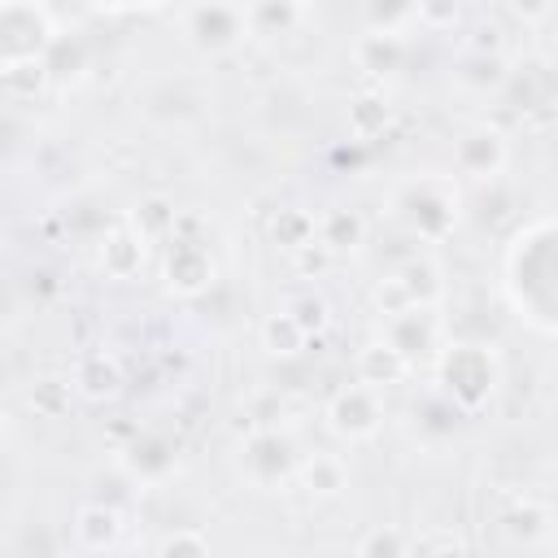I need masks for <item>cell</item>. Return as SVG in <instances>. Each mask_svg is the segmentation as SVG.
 Masks as SVG:
<instances>
[{"mask_svg":"<svg viewBox=\"0 0 558 558\" xmlns=\"http://www.w3.org/2000/svg\"><path fill=\"white\" fill-rule=\"evenodd\" d=\"M283 310H288V314H292V318H296V323H301V327H305L310 336L327 327V301H323V296H314V292H305V296L288 301Z\"/></svg>","mask_w":558,"mask_h":558,"instance_id":"obj_26","label":"cell"},{"mask_svg":"<svg viewBox=\"0 0 558 558\" xmlns=\"http://www.w3.org/2000/svg\"><path fill=\"white\" fill-rule=\"evenodd\" d=\"M209 279H214L209 253H205L196 240H179V235H174V244H170V253H166V283H170V292L196 296V292L209 288Z\"/></svg>","mask_w":558,"mask_h":558,"instance_id":"obj_7","label":"cell"},{"mask_svg":"<svg viewBox=\"0 0 558 558\" xmlns=\"http://www.w3.org/2000/svg\"><path fill=\"white\" fill-rule=\"evenodd\" d=\"M327 423H331V432L336 436H344V440H371L379 427H384V401H379V388H371V384H349V388H340L336 397H331V405H327Z\"/></svg>","mask_w":558,"mask_h":558,"instance_id":"obj_4","label":"cell"},{"mask_svg":"<svg viewBox=\"0 0 558 558\" xmlns=\"http://www.w3.org/2000/svg\"><path fill=\"white\" fill-rule=\"evenodd\" d=\"M157 554L170 558V554H209V536L205 532H192V527H179L170 536L157 541Z\"/></svg>","mask_w":558,"mask_h":558,"instance_id":"obj_28","label":"cell"},{"mask_svg":"<svg viewBox=\"0 0 558 558\" xmlns=\"http://www.w3.org/2000/svg\"><path fill=\"white\" fill-rule=\"evenodd\" d=\"M410 375V357L397 353L388 340L384 344H366L357 353V379L371 384V388H388V384H401Z\"/></svg>","mask_w":558,"mask_h":558,"instance_id":"obj_12","label":"cell"},{"mask_svg":"<svg viewBox=\"0 0 558 558\" xmlns=\"http://www.w3.org/2000/svg\"><path fill=\"white\" fill-rule=\"evenodd\" d=\"M174 209H170V201H161V196H148L140 209H135V231L144 235V240H161V235H174Z\"/></svg>","mask_w":558,"mask_h":558,"instance_id":"obj_21","label":"cell"},{"mask_svg":"<svg viewBox=\"0 0 558 558\" xmlns=\"http://www.w3.org/2000/svg\"><path fill=\"white\" fill-rule=\"evenodd\" d=\"M519 13H527V17H541L545 9H549V0H510Z\"/></svg>","mask_w":558,"mask_h":558,"instance_id":"obj_30","label":"cell"},{"mask_svg":"<svg viewBox=\"0 0 558 558\" xmlns=\"http://www.w3.org/2000/svg\"><path fill=\"white\" fill-rule=\"evenodd\" d=\"M301 17V0H253L244 9V26L253 35H283Z\"/></svg>","mask_w":558,"mask_h":558,"instance_id":"obj_16","label":"cell"},{"mask_svg":"<svg viewBox=\"0 0 558 558\" xmlns=\"http://www.w3.org/2000/svg\"><path fill=\"white\" fill-rule=\"evenodd\" d=\"M397 214L401 222L423 235V240H440L449 235V227L458 222V192L449 183H436V179H423V183H405L397 192Z\"/></svg>","mask_w":558,"mask_h":558,"instance_id":"obj_2","label":"cell"},{"mask_svg":"<svg viewBox=\"0 0 558 558\" xmlns=\"http://www.w3.org/2000/svg\"><path fill=\"white\" fill-rule=\"evenodd\" d=\"M371 301H375V310H379L384 318H392V314H401V310H410V305H414V296H410V288L401 283V275L379 279V283H375V292H371Z\"/></svg>","mask_w":558,"mask_h":558,"instance_id":"obj_23","label":"cell"},{"mask_svg":"<svg viewBox=\"0 0 558 558\" xmlns=\"http://www.w3.org/2000/svg\"><path fill=\"white\" fill-rule=\"evenodd\" d=\"M31 405H35L44 418H61L65 405H70V384H61V379H39V384L31 388Z\"/></svg>","mask_w":558,"mask_h":558,"instance_id":"obj_24","label":"cell"},{"mask_svg":"<svg viewBox=\"0 0 558 558\" xmlns=\"http://www.w3.org/2000/svg\"><path fill=\"white\" fill-rule=\"evenodd\" d=\"M292 466H296V458H292L288 436H279V432H253L248 436V445H244V475L253 484L275 488V484H283L292 475Z\"/></svg>","mask_w":558,"mask_h":558,"instance_id":"obj_6","label":"cell"},{"mask_svg":"<svg viewBox=\"0 0 558 558\" xmlns=\"http://www.w3.org/2000/svg\"><path fill=\"white\" fill-rule=\"evenodd\" d=\"M74 536L83 549H113L122 541V514L113 506H83L74 519Z\"/></svg>","mask_w":558,"mask_h":558,"instance_id":"obj_14","label":"cell"},{"mask_svg":"<svg viewBox=\"0 0 558 558\" xmlns=\"http://www.w3.org/2000/svg\"><path fill=\"white\" fill-rule=\"evenodd\" d=\"M144 235L135 227H118L105 235V248H100V266L109 279H135L144 270Z\"/></svg>","mask_w":558,"mask_h":558,"instance_id":"obj_9","label":"cell"},{"mask_svg":"<svg viewBox=\"0 0 558 558\" xmlns=\"http://www.w3.org/2000/svg\"><path fill=\"white\" fill-rule=\"evenodd\" d=\"M52 48V22L39 4L31 0H9L0 4V70L13 65H35Z\"/></svg>","mask_w":558,"mask_h":558,"instance_id":"obj_1","label":"cell"},{"mask_svg":"<svg viewBox=\"0 0 558 558\" xmlns=\"http://www.w3.org/2000/svg\"><path fill=\"white\" fill-rule=\"evenodd\" d=\"M70 388H74L78 397H87V401H113V397L122 392V366H118V357H109V353L83 357Z\"/></svg>","mask_w":558,"mask_h":558,"instance_id":"obj_10","label":"cell"},{"mask_svg":"<svg viewBox=\"0 0 558 558\" xmlns=\"http://www.w3.org/2000/svg\"><path fill=\"white\" fill-rule=\"evenodd\" d=\"M384 126H388V105L379 96H357L349 105V131L357 140H375V135H384Z\"/></svg>","mask_w":558,"mask_h":558,"instance_id":"obj_19","label":"cell"},{"mask_svg":"<svg viewBox=\"0 0 558 558\" xmlns=\"http://www.w3.org/2000/svg\"><path fill=\"white\" fill-rule=\"evenodd\" d=\"M131 466H135L140 475H166V471H170V453H166V445H157V440H135Z\"/></svg>","mask_w":558,"mask_h":558,"instance_id":"obj_27","label":"cell"},{"mask_svg":"<svg viewBox=\"0 0 558 558\" xmlns=\"http://www.w3.org/2000/svg\"><path fill=\"white\" fill-rule=\"evenodd\" d=\"M270 235L283 244V248H305V244H314V214H305V209H279V218H275V227H270Z\"/></svg>","mask_w":558,"mask_h":558,"instance_id":"obj_20","label":"cell"},{"mask_svg":"<svg viewBox=\"0 0 558 558\" xmlns=\"http://www.w3.org/2000/svg\"><path fill=\"white\" fill-rule=\"evenodd\" d=\"M432 336H436V327H432V310L427 305H410V310H401V314L388 318V344L397 353H405L410 362H414L418 349L432 344Z\"/></svg>","mask_w":558,"mask_h":558,"instance_id":"obj_11","label":"cell"},{"mask_svg":"<svg viewBox=\"0 0 558 558\" xmlns=\"http://www.w3.org/2000/svg\"><path fill=\"white\" fill-rule=\"evenodd\" d=\"M458 0H414V17L423 22V26H432V31H445V26H453L458 22Z\"/></svg>","mask_w":558,"mask_h":558,"instance_id":"obj_29","label":"cell"},{"mask_svg":"<svg viewBox=\"0 0 558 558\" xmlns=\"http://www.w3.org/2000/svg\"><path fill=\"white\" fill-rule=\"evenodd\" d=\"M262 344H266L270 357H296V353L310 344V331H305L288 310H279V314H270V318L262 323Z\"/></svg>","mask_w":558,"mask_h":558,"instance_id":"obj_17","label":"cell"},{"mask_svg":"<svg viewBox=\"0 0 558 558\" xmlns=\"http://www.w3.org/2000/svg\"><path fill=\"white\" fill-rule=\"evenodd\" d=\"M344 462L336 458V453H314V458H305V466H301V484L314 493V497H336L340 488H344Z\"/></svg>","mask_w":558,"mask_h":558,"instance_id":"obj_18","label":"cell"},{"mask_svg":"<svg viewBox=\"0 0 558 558\" xmlns=\"http://www.w3.org/2000/svg\"><path fill=\"white\" fill-rule=\"evenodd\" d=\"M244 9L227 4V0H201L192 13H187V35L196 48L205 52H227L244 39Z\"/></svg>","mask_w":558,"mask_h":558,"instance_id":"obj_5","label":"cell"},{"mask_svg":"<svg viewBox=\"0 0 558 558\" xmlns=\"http://www.w3.org/2000/svg\"><path fill=\"white\" fill-rule=\"evenodd\" d=\"M440 384L458 410H475L497 388V362L480 344H453L440 357Z\"/></svg>","mask_w":558,"mask_h":558,"instance_id":"obj_3","label":"cell"},{"mask_svg":"<svg viewBox=\"0 0 558 558\" xmlns=\"http://www.w3.org/2000/svg\"><path fill=\"white\" fill-rule=\"evenodd\" d=\"M353 57H357V65H362L366 74H392V70H401V61H405V44H401V35L366 31V35L357 39Z\"/></svg>","mask_w":558,"mask_h":558,"instance_id":"obj_15","label":"cell"},{"mask_svg":"<svg viewBox=\"0 0 558 558\" xmlns=\"http://www.w3.org/2000/svg\"><path fill=\"white\" fill-rule=\"evenodd\" d=\"M453 157H458V166H462L466 174L488 179V174H497L501 161H506V140H501L497 131H488V126H475V131H466V135L458 140Z\"/></svg>","mask_w":558,"mask_h":558,"instance_id":"obj_8","label":"cell"},{"mask_svg":"<svg viewBox=\"0 0 558 558\" xmlns=\"http://www.w3.org/2000/svg\"><path fill=\"white\" fill-rule=\"evenodd\" d=\"M4 436H9V414L0 410V440H4Z\"/></svg>","mask_w":558,"mask_h":558,"instance_id":"obj_31","label":"cell"},{"mask_svg":"<svg viewBox=\"0 0 558 558\" xmlns=\"http://www.w3.org/2000/svg\"><path fill=\"white\" fill-rule=\"evenodd\" d=\"M353 549H357L362 558H379V554H410V536H401L397 527H371Z\"/></svg>","mask_w":558,"mask_h":558,"instance_id":"obj_25","label":"cell"},{"mask_svg":"<svg viewBox=\"0 0 558 558\" xmlns=\"http://www.w3.org/2000/svg\"><path fill=\"white\" fill-rule=\"evenodd\" d=\"M366 227L353 209H327L323 218H314V240L323 253H353L362 244Z\"/></svg>","mask_w":558,"mask_h":558,"instance_id":"obj_13","label":"cell"},{"mask_svg":"<svg viewBox=\"0 0 558 558\" xmlns=\"http://www.w3.org/2000/svg\"><path fill=\"white\" fill-rule=\"evenodd\" d=\"M410 17H414V0H366V22H371V31L397 35Z\"/></svg>","mask_w":558,"mask_h":558,"instance_id":"obj_22","label":"cell"}]
</instances>
